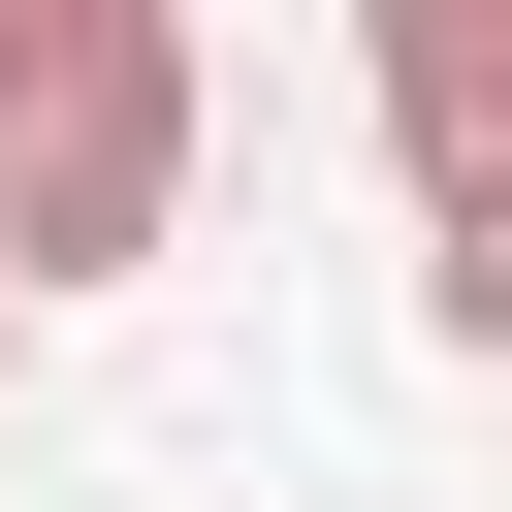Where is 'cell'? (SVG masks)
<instances>
[{
  "mask_svg": "<svg viewBox=\"0 0 512 512\" xmlns=\"http://www.w3.org/2000/svg\"><path fill=\"white\" fill-rule=\"evenodd\" d=\"M160 224H192V32L160 0H0V320L128 288Z\"/></svg>",
  "mask_w": 512,
  "mask_h": 512,
  "instance_id": "obj_1",
  "label": "cell"
},
{
  "mask_svg": "<svg viewBox=\"0 0 512 512\" xmlns=\"http://www.w3.org/2000/svg\"><path fill=\"white\" fill-rule=\"evenodd\" d=\"M384 128H416V224H448V320H512V64L416 0L384 32Z\"/></svg>",
  "mask_w": 512,
  "mask_h": 512,
  "instance_id": "obj_2",
  "label": "cell"
},
{
  "mask_svg": "<svg viewBox=\"0 0 512 512\" xmlns=\"http://www.w3.org/2000/svg\"><path fill=\"white\" fill-rule=\"evenodd\" d=\"M0 352H32V320H0Z\"/></svg>",
  "mask_w": 512,
  "mask_h": 512,
  "instance_id": "obj_3",
  "label": "cell"
}]
</instances>
